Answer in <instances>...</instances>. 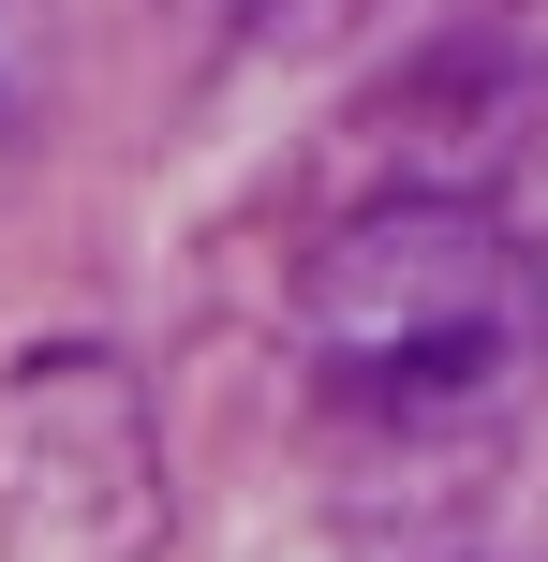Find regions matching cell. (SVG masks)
<instances>
[{
    "instance_id": "cell-1",
    "label": "cell",
    "mask_w": 548,
    "mask_h": 562,
    "mask_svg": "<svg viewBox=\"0 0 548 562\" xmlns=\"http://www.w3.org/2000/svg\"><path fill=\"white\" fill-rule=\"evenodd\" d=\"M297 356L342 415L490 429L548 385V252L474 193H371L297 267Z\"/></svg>"
},
{
    "instance_id": "cell-2",
    "label": "cell",
    "mask_w": 548,
    "mask_h": 562,
    "mask_svg": "<svg viewBox=\"0 0 548 562\" xmlns=\"http://www.w3.org/2000/svg\"><path fill=\"white\" fill-rule=\"evenodd\" d=\"M0 134H15V89H0Z\"/></svg>"
}]
</instances>
